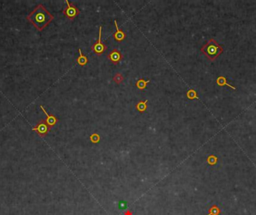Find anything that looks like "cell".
Listing matches in <instances>:
<instances>
[{
  "instance_id": "obj_1",
  "label": "cell",
  "mask_w": 256,
  "mask_h": 215,
  "mask_svg": "<svg viewBox=\"0 0 256 215\" xmlns=\"http://www.w3.org/2000/svg\"><path fill=\"white\" fill-rule=\"evenodd\" d=\"M26 19L37 31L41 32L53 21L54 17L43 5L40 4L28 15Z\"/></svg>"
},
{
  "instance_id": "obj_2",
  "label": "cell",
  "mask_w": 256,
  "mask_h": 215,
  "mask_svg": "<svg viewBox=\"0 0 256 215\" xmlns=\"http://www.w3.org/2000/svg\"><path fill=\"white\" fill-rule=\"evenodd\" d=\"M201 52L209 60L213 61L218 56L222 53L223 48L214 39L211 38L201 48Z\"/></svg>"
},
{
  "instance_id": "obj_3",
  "label": "cell",
  "mask_w": 256,
  "mask_h": 215,
  "mask_svg": "<svg viewBox=\"0 0 256 215\" xmlns=\"http://www.w3.org/2000/svg\"><path fill=\"white\" fill-rule=\"evenodd\" d=\"M66 6L63 10V14L67 17L69 20H73L79 13V9L73 4L72 2H70L68 0L65 1Z\"/></svg>"
},
{
  "instance_id": "obj_4",
  "label": "cell",
  "mask_w": 256,
  "mask_h": 215,
  "mask_svg": "<svg viewBox=\"0 0 256 215\" xmlns=\"http://www.w3.org/2000/svg\"><path fill=\"white\" fill-rule=\"evenodd\" d=\"M101 33H102V26L99 28V35H98V40L95 43L91 46V51L94 52L98 55H101L104 51L107 50V47L105 44L101 41Z\"/></svg>"
},
{
  "instance_id": "obj_5",
  "label": "cell",
  "mask_w": 256,
  "mask_h": 215,
  "mask_svg": "<svg viewBox=\"0 0 256 215\" xmlns=\"http://www.w3.org/2000/svg\"><path fill=\"white\" fill-rule=\"evenodd\" d=\"M50 129H51L47 125L46 121L43 120H41L36 126L32 128V130L36 132L37 135L40 137H44L45 135H47Z\"/></svg>"
},
{
  "instance_id": "obj_6",
  "label": "cell",
  "mask_w": 256,
  "mask_h": 215,
  "mask_svg": "<svg viewBox=\"0 0 256 215\" xmlns=\"http://www.w3.org/2000/svg\"><path fill=\"white\" fill-rule=\"evenodd\" d=\"M107 57H108L109 60H110L112 64H118L121 61V59L123 58L122 54L117 49H112Z\"/></svg>"
},
{
  "instance_id": "obj_7",
  "label": "cell",
  "mask_w": 256,
  "mask_h": 215,
  "mask_svg": "<svg viewBox=\"0 0 256 215\" xmlns=\"http://www.w3.org/2000/svg\"><path fill=\"white\" fill-rule=\"evenodd\" d=\"M40 109L43 111V112L45 114V115H46V119L45 121H46L47 125L49 126V127L51 129V128L53 127L56 124V123L58 122V118L56 117V116H54L53 114H48L43 105H40Z\"/></svg>"
},
{
  "instance_id": "obj_8",
  "label": "cell",
  "mask_w": 256,
  "mask_h": 215,
  "mask_svg": "<svg viewBox=\"0 0 256 215\" xmlns=\"http://www.w3.org/2000/svg\"><path fill=\"white\" fill-rule=\"evenodd\" d=\"M114 23H115V28H116V32H115V34L113 35L114 37H115V40H117V41H118V42L122 41V40H124V38H125V37H126L125 33H124V32H123L122 30H120L119 28H118V23H117L116 20H115V21H114Z\"/></svg>"
},
{
  "instance_id": "obj_9",
  "label": "cell",
  "mask_w": 256,
  "mask_h": 215,
  "mask_svg": "<svg viewBox=\"0 0 256 215\" xmlns=\"http://www.w3.org/2000/svg\"><path fill=\"white\" fill-rule=\"evenodd\" d=\"M216 84H217L219 86H226V85H227V86H229V88H231L232 89L237 90V88H235V87L232 86V85H229V84L228 83L227 79H226V78L224 77V76H219V77L217 78V79H216Z\"/></svg>"
},
{
  "instance_id": "obj_10",
  "label": "cell",
  "mask_w": 256,
  "mask_h": 215,
  "mask_svg": "<svg viewBox=\"0 0 256 215\" xmlns=\"http://www.w3.org/2000/svg\"><path fill=\"white\" fill-rule=\"evenodd\" d=\"M79 56L77 58L78 64H79L80 66H85V65L88 63V58L82 54V50H81L80 49H79Z\"/></svg>"
},
{
  "instance_id": "obj_11",
  "label": "cell",
  "mask_w": 256,
  "mask_h": 215,
  "mask_svg": "<svg viewBox=\"0 0 256 215\" xmlns=\"http://www.w3.org/2000/svg\"><path fill=\"white\" fill-rule=\"evenodd\" d=\"M150 82H151L150 79H148V80L147 81H146L143 79H139V80L136 82V88H138V89L145 90L147 87V85H148Z\"/></svg>"
},
{
  "instance_id": "obj_12",
  "label": "cell",
  "mask_w": 256,
  "mask_h": 215,
  "mask_svg": "<svg viewBox=\"0 0 256 215\" xmlns=\"http://www.w3.org/2000/svg\"><path fill=\"white\" fill-rule=\"evenodd\" d=\"M147 102H148V100L139 101V102H137L136 105V110L138 111L141 112V113L146 111L147 109Z\"/></svg>"
},
{
  "instance_id": "obj_13",
  "label": "cell",
  "mask_w": 256,
  "mask_h": 215,
  "mask_svg": "<svg viewBox=\"0 0 256 215\" xmlns=\"http://www.w3.org/2000/svg\"><path fill=\"white\" fill-rule=\"evenodd\" d=\"M221 213V210L216 205H213L209 209L208 215H219Z\"/></svg>"
},
{
  "instance_id": "obj_14",
  "label": "cell",
  "mask_w": 256,
  "mask_h": 215,
  "mask_svg": "<svg viewBox=\"0 0 256 215\" xmlns=\"http://www.w3.org/2000/svg\"><path fill=\"white\" fill-rule=\"evenodd\" d=\"M187 96L189 99H191V100H193V99H199V97H198L197 92L193 89H190L187 91Z\"/></svg>"
},
{
  "instance_id": "obj_15",
  "label": "cell",
  "mask_w": 256,
  "mask_h": 215,
  "mask_svg": "<svg viewBox=\"0 0 256 215\" xmlns=\"http://www.w3.org/2000/svg\"><path fill=\"white\" fill-rule=\"evenodd\" d=\"M207 161L209 164L211 165V166H213V165H216V164H217L218 158L216 156H215V155H210V156H208Z\"/></svg>"
},
{
  "instance_id": "obj_16",
  "label": "cell",
  "mask_w": 256,
  "mask_h": 215,
  "mask_svg": "<svg viewBox=\"0 0 256 215\" xmlns=\"http://www.w3.org/2000/svg\"><path fill=\"white\" fill-rule=\"evenodd\" d=\"M113 81L115 82V83L121 84V82L124 81V77H123V76L121 74V73H117V74L115 75V76H114Z\"/></svg>"
},
{
  "instance_id": "obj_17",
  "label": "cell",
  "mask_w": 256,
  "mask_h": 215,
  "mask_svg": "<svg viewBox=\"0 0 256 215\" xmlns=\"http://www.w3.org/2000/svg\"><path fill=\"white\" fill-rule=\"evenodd\" d=\"M91 141H93L94 143H97L99 141L100 138H99V135H97V134H94L93 135H91Z\"/></svg>"
}]
</instances>
